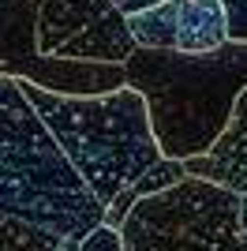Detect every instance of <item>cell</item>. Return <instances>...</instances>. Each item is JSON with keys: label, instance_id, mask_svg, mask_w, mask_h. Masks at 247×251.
Listing matches in <instances>:
<instances>
[{"label": "cell", "instance_id": "cell-1", "mask_svg": "<svg viewBox=\"0 0 247 251\" xmlns=\"http://www.w3.org/2000/svg\"><path fill=\"white\" fill-rule=\"evenodd\" d=\"M124 75L150 109L161 157L191 161L217 143L247 90V42H225L206 56L135 49Z\"/></svg>", "mask_w": 247, "mask_h": 251}, {"label": "cell", "instance_id": "cell-14", "mask_svg": "<svg viewBox=\"0 0 247 251\" xmlns=\"http://www.w3.org/2000/svg\"><path fill=\"white\" fill-rule=\"evenodd\" d=\"M240 229L247 236V195H240Z\"/></svg>", "mask_w": 247, "mask_h": 251}, {"label": "cell", "instance_id": "cell-12", "mask_svg": "<svg viewBox=\"0 0 247 251\" xmlns=\"http://www.w3.org/2000/svg\"><path fill=\"white\" fill-rule=\"evenodd\" d=\"M228 19V42H247V0H221Z\"/></svg>", "mask_w": 247, "mask_h": 251}, {"label": "cell", "instance_id": "cell-6", "mask_svg": "<svg viewBox=\"0 0 247 251\" xmlns=\"http://www.w3.org/2000/svg\"><path fill=\"white\" fill-rule=\"evenodd\" d=\"M38 52L75 64H127L135 38L113 0H41Z\"/></svg>", "mask_w": 247, "mask_h": 251}, {"label": "cell", "instance_id": "cell-13", "mask_svg": "<svg viewBox=\"0 0 247 251\" xmlns=\"http://www.w3.org/2000/svg\"><path fill=\"white\" fill-rule=\"evenodd\" d=\"M113 4H116V11H120L124 19H135V15H143V11H154L165 0H113Z\"/></svg>", "mask_w": 247, "mask_h": 251}, {"label": "cell", "instance_id": "cell-8", "mask_svg": "<svg viewBox=\"0 0 247 251\" xmlns=\"http://www.w3.org/2000/svg\"><path fill=\"white\" fill-rule=\"evenodd\" d=\"M184 173L210 180V184H221V188L236 191V195H247V90L240 94L217 143L206 154L184 161Z\"/></svg>", "mask_w": 247, "mask_h": 251}, {"label": "cell", "instance_id": "cell-2", "mask_svg": "<svg viewBox=\"0 0 247 251\" xmlns=\"http://www.w3.org/2000/svg\"><path fill=\"white\" fill-rule=\"evenodd\" d=\"M19 86L45 120L56 147L64 150L75 176L101 206H109L124 188H131L146 169L161 161V147L150 127V109L131 86L94 98L52 94L34 83Z\"/></svg>", "mask_w": 247, "mask_h": 251}, {"label": "cell", "instance_id": "cell-4", "mask_svg": "<svg viewBox=\"0 0 247 251\" xmlns=\"http://www.w3.org/2000/svg\"><path fill=\"white\" fill-rule=\"evenodd\" d=\"M120 236L127 251H247L240 195L198 176L139 199Z\"/></svg>", "mask_w": 247, "mask_h": 251}, {"label": "cell", "instance_id": "cell-11", "mask_svg": "<svg viewBox=\"0 0 247 251\" xmlns=\"http://www.w3.org/2000/svg\"><path fill=\"white\" fill-rule=\"evenodd\" d=\"M79 251H127V248H124V236H120L116 229L98 225V229H90V232L79 240Z\"/></svg>", "mask_w": 247, "mask_h": 251}, {"label": "cell", "instance_id": "cell-3", "mask_svg": "<svg viewBox=\"0 0 247 251\" xmlns=\"http://www.w3.org/2000/svg\"><path fill=\"white\" fill-rule=\"evenodd\" d=\"M0 214L82 240L105 221V206L75 176L19 79L0 75Z\"/></svg>", "mask_w": 247, "mask_h": 251}, {"label": "cell", "instance_id": "cell-10", "mask_svg": "<svg viewBox=\"0 0 247 251\" xmlns=\"http://www.w3.org/2000/svg\"><path fill=\"white\" fill-rule=\"evenodd\" d=\"M64 240L23 218L0 214V251H60Z\"/></svg>", "mask_w": 247, "mask_h": 251}, {"label": "cell", "instance_id": "cell-7", "mask_svg": "<svg viewBox=\"0 0 247 251\" xmlns=\"http://www.w3.org/2000/svg\"><path fill=\"white\" fill-rule=\"evenodd\" d=\"M135 49L206 56L228 42V19L221 0H165L154 11L127 19Z\"/></svg>", "mask_w": 247, "mask_h": 251}, {"label": "cell", "instance_id": "cell-5", "mask_svg": "<svg viewBox=\"0 0 247 251\" xmlns=\"http://www.w3.org/2000/svg\"><path fill=\"white\" fill-rule=\"evenodd\" d=\"M38 8L41 0H0V75L34 83L52 94L94 98L127 86L120 64H75L49 60L38 52Z\"/></svg>", "mask_w": 247, "mask_h": 251}, {"label": "cell", "instance_id": "cell-15", "mask_svg": "<svg viewBox=\"0 0 247 251\" xmlns=\"http://www.w3.org/2000/svg\"><path fill=\"white\" fill-rule=\"evenodd\" d=\"M60 251H79V240H64V248Z\"/></svg>", "mask_w": 247, "mask_h": 251}, {"label": "cell", "instance_id": "cell-9", "mask_svg": "<svg viewBox=\"0 0 247 251\" xmlns=\"http://www.w3.org/2000/svg\"><path fill=\"white\" fill-rule=\"evenodd\" d=\"M187 173H184V161H173V157H161L154 169H146L143 176L135 180L131 188H124L120 195H116L109 206H105V221L101 225H109V229H116L120 232V225H124V218L131 214V206L139 199H146V195H154V191H165V188H173V184H180Z\"/></svg>", "mask_w": 247, "mask_h": 251}]
</instances>
